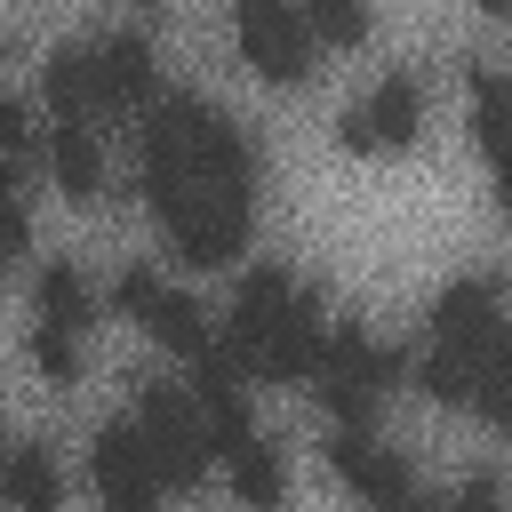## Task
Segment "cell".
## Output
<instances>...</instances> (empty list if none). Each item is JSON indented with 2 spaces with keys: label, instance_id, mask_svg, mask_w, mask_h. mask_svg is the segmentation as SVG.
<instances>
[{
  "label": "cell",
  "instance_id": "1",
  "mask_svg": "<svg viewBox=\"0 0 512 512\" xmlns=\"http://www.w3.org/2000/svg\"><path fill=\"white\" fill-rule=\"evenodd\" d=\"M320 352V288H296L280 264H256L232 296V368L264 384H304Z\"/></svg>",
  "mask_w": 512,
  "mask_h": 512
},
{
  "label": "cell",
  "instance_id": "2",
  "mask_svg": "<svg viewBox=\"0 0 512 512\" xmlns=\"http://www.w3.org/2000/svg\"><path fill=\"white\" fill-rule=\"evenodd\" d=\"M144 144H160V152H176V168L184 176H200V184H216V192H232V200H248L256 192V144L208 104V96H168V104H152V120H144Z\"/></svg>",
  "mask_w": 512,
  "mask_h": 512
},
{
  "label": "cell",
  "instance_id": "3",
  "mask_svg": "<svg viewBox=\"0 0 512 512\" xmlns=\"http://www.w3.org/2000/svg\"><path fill=\"white\" fill-rule=\"evenodd\" d=\"M392 376H400V352L376 344L360 320H336V336L312 352V392H320V408H328L336 424H368V416L384 408Z\"/></svg>",
  "mask_w": 512,
  "mask_h": 512
},
{
  "label": "cell",
  "instance_id": "4",
  "mask_svg": "<svg viewBox=\"0 0 512 512\" xmlns=\"http://www.w3.org/2000/svg\"><path fill=\"white\" fill-rule=\"evenodd\" d=\"M136 432H144V448H152L160 488H200V472H208V432H200L192 392H176V384H144V400H136Z\"/></svg>",
  "mask_w": 512,
  "mask_h": 512
},
{
  "label": "cell",
  "instance_id": "5",
  "mask_svg": "<svg viewBox=\"0 0 512 512\" xmlns=\"http://www.w3.org/2000/svg\"><path fill=\"white\" fill-rule=\"evenodd\" d=\"M232 32H240V56L256 80L296 88L312 72V24L296 0H232Z\"/></svg>",
  "mask_w": 512,
  "mask_h": 512
},
{
  "label": "cell",
  "instance_id": "6",
  "mask_svg": "<svg viewBox=\"0 0 512 512\" xmlns=\"http://www.w3.org/2000/svg\"><path fill=\"white\" fill-rule=\"evenodd\" d=\"M424 128V80L392 72L384 88H368V104L344 112V152H408Z\"/></svg>",
  "mask_w": 512,
  "mask_h": 512
},
{
  "label": "cell",
  "instance_id": "7",
  "mask_svg": "<svg viewBox=\"0 0 512 512\" xmlns=\"http://www.w3.org/2000/svg\"><path fill=\"white\" fill-rule=\"evenodd\" d=\"M432 344H448V352H472V360L504 352V288H496L488 272H472V280H448V296L432 304Z\"/></svg>",
  "mask_w": 512,
  "mask_h": 512
},
{
  "label": "cell",
  "instance_id": "8",
  "mask_svg": "<svg viewBox=\"0 0 512 512\" xmlns=\"http://www.w3.org/2000/svg\"><path fill=\"white\" fill-rule=\"evenodd\" d=\"M328 464H336V480H344L360 504H400V496H416V472H408V456H400V448H384L368 424H336V440H328Z\"/></svg>",
  "mask_w": 512,
  "mask_h": 512
},
{
  "label": "cell",
  "instance_id": "9",
  "mask_svg": "<svg viewBox=\"0 0 512 512\" xmlns=\"http://www.w3.org/2000/svg\"><path fill=\"white\" fill-rule=\"evenodd\" d=\"M88 80H96V112H128V104H144V96H152L160 56H152V40H144V32H112V40H96V48H88Z\"/></svg>",
  "mask_w": 512,
  "mask_h": 512
},
{
  "label": "cell",
  "instance_id": "10",
  "mask_svg": "<svg viewBox=\"0 0 512 512\" xmlns=\"http://www.w3.org/2000/svg\"><path fill=\"white\" fill-rule=\"evenodd\" d=\"M88 472H96V488H104V496H120V504H152V496H160V472H152V448H144L136 416H112V424L96 432Z\"/></svg>",
  "mask_w": 512,
  "mask_h": 512
},
{
  "label": "cell",
  "instance_id": "11",
  "mask_svg": "<svg viewBox=\"0 0 512 512\" xmlns=\"http://www.w3.org/2000/svg\"><path fill=\"white\" fill-rule=\"evenodd\" d=\"M48 168H56V184H64V200H104V152H96V136H88V120H56V136H48Z\"/></svg>",
  "mask_w": 512,
  "mask_h": 512
},
{
  "label": "cell",
  "instance_id": "12",
  "mask_svg": "<svg viewBox=\"0 0 512 512\" xmlns=\"http://www.w3.org/2000/svg\"><path fill=\"white\" fill-rule=\"evenodd\" d=\"M224 464H232V496L248 504V512H280L288 504V464H280V448L272 440H240V448H224Z\"/></svg>",
  "mask_w": 512,
  "mask_h": 512
},
{
  "label": "cell",
  "instance_id": "13",
  "mask_svg": "<svg viewBox=\"0 0 512 512\" xmlns=\"http://www.w3.org/2000/svg\"><path fill=\"white\" fill-rule=\"evenodd\" d=\"M0 496H8L16 512H64V472H56V456L8 440V456H0Z\"/></svg>",
  "mask_w": 512,
  "mask_h": 512
},
{
  "label": "cell",
  "instance_id": "14",
  "mask_svg": "<svg viewBox=\"0 0 512 512\" xmlns=\"http://www.w3.org/2000/svg\"><path fill=\"white\" fill-rule=\"evenodd\" d=\"M136 320H144V328H152L168 352H184V360H200V352L216 344V336H208V312H200L184 288H152V296L136 304Z\"/></svg>",
  "mask_w": 512,
  "mask_h": 512
},
{
  "label": "cell",
  "instance_id": "15",
  "mask_svg": "<svg viewBox=\"0 0 512 512\" xmlns=\"http://www.w3.org/2000/svg\"><path fill=\"white\" fill-rule=\"evenodd\" d=\"M40 88H48V104H56V120H88V112H96V80H88V48H56V56L40 64Z\"/></svg>",
  "mask_w": 512,
  "mask_h": 512
},
{
  "label": "cell",
  "instance_id": "16",
  "mask_svg": "<svg viewBox=\"0 0 512 512\" xmlns=\"http://www.w3.org/2000/svg\"><path fill=\"white\" fill-rule=\"evenodd\" d=\"M40 320H48V328H72V336L88 328V280H80L72 264H48V272H40Z\"/></svg>",
  "mask_w": 512,
  "mask_h": 512
},
{
  "label": "cell",
  "instance_id": "17",
  "mask_svg": "<svg viewBox=\"0 0 512 512\" xmlns=\"http://www.w3.org/2000/svg\"><path fill=\"white\" fill-rule=\"evenodd\" d=\"M472 136L496 168L504 160V80H496V64H472Z\"/></svg>",
  "mask_w": 512,
  "mask_h": 512
},
{
  "label": "cell",
  "instance_id": "18",
  "mask_svg": "<svg viewBox=\"0 0 512 512\" xmlns=\"http://www.w3.org/2000/svg\"><path fill=\"white\" fill-rule=\"evenodd\" d=\"M304 24L328 48H360L368 40V0H304Z\"/></svg>",
  "mask_w": 512,
  "mask_h": 512
},
{
  "label": "cell",
  "instance_id": "19",
  "mask_svg": "<svg viewBox=\"0 0 512 512\" xmlns=\"http://www.w3.org/2000/svg\"><path fill=\"white\" fill-rule=\"evenodd\" d=\"M32 368H40L48 384H72V376H80V336L40 320V328H32Z\"/></svg>",
  "mask_w": 512,
  "mask_h": 512
},
{
  "label": "cell",
  "instance_id": "20",
  "mask_svg": "<svg viewBox=\"0 0 512 512\" xmlns=\"http://www.w3.org/2000/svg\"><path fill=\"white\" fill-rule=\"evenodd\" d=\"M24 240H32V208H24L16 176L0 168V248H8V256H24Z\"/></svg>",
  "mask_w": 512,
  "mask_h": 512
},
{
  "label": "cell",
  "instance_id": "21",
  "mask_svg": "<svg viewBox=\"0 0 512 512\" xmlns=\"http://www.w3.org/2000/svg\"><path fill=\"white\" fill-rule=\"evenodd\" d=\"M24 152H32V104L0 96V160H24Z\"/></svg>",
  "mask_w": 512,
  "mask_h": 512
},
{
  "label": "cell",
  "instance_id": "22",
  "mask_svg": "<svg viewBox=\"0 0 512 512\" xmlns=\"http://www.w3.org/2000/svg\"><path fill=\"white\" fill-rule=\"evenodd\" d=\"M440 512H504V488H496L488 472H472V480L456 488V504H440Z\"/></svg>",
  "mask_w": 512,
  "mask_h": 512
},
{
  "label": "cell",
  "instance_id": "23",
  "mask_svg": "<svg viewBox=\"0 0 512 512\" xmlns=\"http://www.w3.org/2000/svg\"><path fill=\"white\" fill-rule=\"evenodd\" d=\"M104 512H152V504H120V496H104Z\"/></svg>",
  "mask_w": 512,
  "mask_h": 512
},
{
  "label": "cell",
  "instance_id": "24",
  "mask_svg": "<svg viewBox=\"0 0 512 512\" xmlns=\"http://www.w3.org/2000/svg\"><path fill=\"white\" fill-rule=\"evenodd\" d=\"M480 8H488V16H504V8H512V0H480Z\"/></svg>",
  "mask_w": 512,
  "mask_h": 512
},
{
  "label": "cell",
  "instance_id": "25",
  "mask_svg": "<svg viewBox=\"0 0 512 512\" xmlns=\"http://www.w3.org/2000/svg\"><path fill=\"white\" fill-rule=\"evenodd\" d=\"M0 456H8V432H0Z\"/></svg>",
  "mask_w": 512,
  "mask_h": 512
},
{
  "label": "cell",
  "instance_id": "26",
  "mask_svg": "<svg viewBox=\"0 0 512 512\" xmlns=\"http://www.w3.org/2000/svg\"><path fill=\"white\" fill-rule=\"evenodd\" d=\"M0 272H8V248H0Z\"/></svg>",
  "mask_w": 512,
  "mask_h": 512
},
{
  "label": "cell",
  "instance_id": "27",
  "mask_svg": "<svg viewBox=\"0 0 512 512\" xmlns=\"http://www.w3.org/2000/svg\"><path fill=\"white\" fill-rule=\"evenodd\" d=\"M136 8H152V0H136Z\"/></svg>",
  "mask_w": 512,
  "mask_h": 512
}]
</instances>
